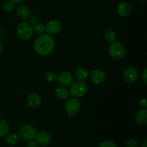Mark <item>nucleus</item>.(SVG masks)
<instances>
[{"label": "nucleus", "instance_id": "1", "mask_svg": "<svg viewBox=\"0 0 147 147\" xmlns=\"http://www.w3.org/2000/svg\"><path fill=\"white\" fill-rule=\"evenodd\" d=\"M33 47L37 54L41 56H47L51 54L54 50V39L48 34H42L36 39Z\"/></svg>", "mask_w": 147, "mask_h": 147}, {"label": "nucleus", "instance_id": "2", "mask_svg": "<svg viewBox=\"0 0 147 147\" xmlns=\"http://www.w3.org/2000/svg\"><path fill=\"white\" fill-rule=\"evenodd\" d=\"M109 55L114 60H121L126 55V48L122 43L119 42H113L108 48Z\"/></svg>", "mask_w": 147, "mask_h": 147}, {"label": "nucleus", "instance_id": "3", "mask_svg": "<svg viewBox=\"0 0 147 147\" xmlns=\"http://www.w3.org/2000/svg\"><path fill=\"white\" fill-rule=\"evenodd\" d=\"M33 27L29 22H22L17 26V33L22 40H29L33 35Z\"/></svg>", "mask_w": 147, "mask_h": 147}, {"label": "nucleus", "instance_id": "4", "mask_svg": "<svg viewBox=\"0 0 147 147\" xmlns=\"http://www.w3.org/2000/svg\"><path fill=\"white\" fill-rule=\"evenodd\" d=\"M19 134L23 140L26 142H30L35 139L37 135V129L32 125L26 123L20 126L19 129Z\"/></svg>", "mask_w": 147, "mask_h": 147}, {"label": "nucleus", "instance_id": "5", "mask_svg": "<svg viewBox=\"0 0 147 147\" xmlns=\"http://www.w3.org/2000/svg\"><path fill=\"white\" fill-rule=\"evenodd\" d=\"M88 92V86L84 82L78 81L70 85V94L74 98H81Z\"/></svg>", "mask_w": 147, "mask_h": 147}, {"label": "nucleus", "instance_id": "6", "mask_svg": "<svg viewBox=\"0 0 147 147\" xmlns=\"http://www.w3.org/2000/svg\"><path fill=\"white\" fill-rule=\"evenodd\" d=\"M80 109V103L77 98H70L65 104V109L69 118H73Z\"/></svg>", "mask_w": 147, "mask_h": 147}, {"label": "nucleus", "instance_id": "7", "mask_svg": "<svg viewBox=\"0 0 147 147\" xmlns=\"http://www.w3.org/2000/svg\"><path fill=\"white\" fill-rule=\"evenodd\" d=\"M139 70L134 67H129L123 73V79L126 83L131 84L136 82L139 78Z\"/></svg>", "mask_w": 147, "mask_h": 147}, {"label": "nucleus", "instance_id": "8", "mask_svg": "<svg viewBox=\"0 0 147 147\" xmlns=\"http://www.w3.org/2000/svg\"><path fill=\"white\" fill-rule=\"evenodd\" d=\"M61 23L57 20H50L45 26V31L50 35L57 34L61 30Z\"/></svg>", "mask_w": 147, "mask_h": 147}, {"label": "nucleus", "instance_id": "9", "mask_svg": "<svg viewBox=\"0 0 147 147\" xmlns=\"http://www.w3.org/2000/svg\"><path fill=\"white\" fill-rule=\"evenodd\" d=\"M106 76L104 72L101 70H93L90 73V79L93 83L96 85L102 84L105 82Z\"/></svg>", "mask_w": 147, "mask_h": 147}, {"label": "nucleus", "instance_id": "10", "mask_svg": "<svg viewBox=\"0 0 147 147\" xmlns=\"http://www.w3.org/2000/svg\"><path fill=\"white\" fill-rule=\"evenodd\" d=\"M116 11L118 14L121 17H126L131 12V7L129 3L126 1H121L118 4Z\"/></svg>", "mask_w": 147, "mask_h": 147}, {"label": "nucleus", "instance_id": "11", "mask_svg": "<svg viewBox=\"0 0 147 147\" xmlns=\"http://www.w3.org/2000/svg\"><path fill=\"white\" fill-rule=\"evenodd\" d=\"M27 103L31 109H35L40 107L42 103V99L37 93H31L27 98Z\"/></svg>", "mask_w": 147, "mask_h": 147}, {"label": "nucleus", "instance_id": "12", "mask_svg": "<svg viewBox=\"0 0 147 147\" xmlns=\"http://www.w3.org/2000/svg\"><path fill=\"white\" fill-rule=\"evenodd\" d=\"M57 80L59 83L63 86H69L73 83L74 79L73 76L69 72H62L57 77Z\"/></svg>", "mask_w": 147, "mask_h": 147}, {"label": "nucleus", "instance_id": "13", "mask_svg": "<svg viewBox=\"0 0 147 147\" xmlns=\"http://www.w3.org/2000/svg\"><path fill=\"white\" fill-rule=\"evenodd\" d=\"M36 142L40 146H47L51 142V136L46 131H41L35 136Z\"/></svg>", "mask_w": 147, "mask_h": 147}, {"label": "nucleus", "instance_id": "14", "mask_svg": "<svg viewBox=\"0 0 147 147\" xmlns=\"http://www.w3.org/2000/svg\"><path fill=\"white\" fill-rule=\"evenodd\" d=\"M17 17L22 20H27L30 16V10L25 4H20L16 9Z\"/></svg>", "mask_w": 147, "mask_h": 147}, {"label": "nucleus", "instance_id": "15", "mask_svg": "<svg viewBox=\"0 0 147 147\" xmlns=\"http://www.w3.org/2000/svg\"><path fill=\"white\" fill-rule=\"evenodd\" d=\"M135 122L139 126H146L147 124V110L143 109L139 110L135 116Z\"/></svg>", "mask_w": 147, "mask_h": 147}, {"label": "nucleus", "instance_id": "16", "mask_svg": "<svg viewBox=\"0 0 147 147\" xmlns=\"http://www.w3.org/2000/svg\"><path fill=\"white\" fill-rule=\"evenodd\" d=\"M75 76L78 81L84 82L88 78L89 73L87 69L83 67H80L76 69V72H75Z\"/></svg>", "mask_w": 147, "mask_h": 147}, {"label": "nucleus", "instance_id": "17", "mask_svg": "<svg viewBox=\"0 0 147 147\" xmlns=\"http://www.w3.org/2000/svg\"><path fill=\"white\" fill-rule=\"evenodd\" d=\"M55 95L58 98L65 100L69 97L70 93H69V90L67 88H65L64 86H60V87H57L56 88Z\"/></svg>", "mask_w": 147, "mask_h": 147}, {"label": "nucleus", "instance_id": "18", "mask_svg": "<svg viewBox=\"0 0 147 147\" xmlns=\"http://www.w3.org/2000/svg\"><path fill=\"white\" fill-rule=\"evenodd\" d=\"M9 131V126L5 121L0 119V137H4Z\"/></svg>", "mask_w": 147, "mask_h": 147}, {"label": "nucleus", "instance_id": "19", "mask_svg": "<svg viewBox=\"0 0 147 147\" xmlns=\"http://www.w3.org/2000/svg\"><path fill=\"white\" fill-rule=\"evenodd\" d=\"M104 37L106 41L111 43L113 42L116 41V38H117V35H116V33L113 30H107L104 33Z\"/></svg>", "mask_w": 147, "mask_h": 147}, {"label": "nucleus", "instance_id": "20", "mask_svg": "<svg viewBox=\"0 0 147 147\" xmlns=\"http://www.w3.org/2000/svg\"><path fill=\"white\" fill-rule=\"evenodd\" d=\"M19 140V136H17L15 134H7L6 136V142L8 144L14 146L18 144Z\"/></svg>", "mask_w": 147, "mask_h": 147}, {"label": "nucleus", "instance_id": "21", "mask_svg": "<svg viewBox=\"0 0 147 147\" xmlns=\"http://www.w3.org/2000/svg\"><path fill=\"white\" fill-rule=\"evenodd\" d=\"M33 31H34V32L37 34L40 35V34L44 33L45 26L40 22L36 23V24H34V26H33Z\"/></svg>", "mask_w": 147, "mask_h": 147}, {"label": "nucleus", "instance_id": "22", "mask_svg": "<svg viewBox=\"0 0 147 147\" xmlns=\"http://www.w3.org/2000/svg\"><path fill=\"white\" fill-rule=\"evenodd\" d=\"M3 8L7 12L13 11L14 8V4L11 1H6L3 4Z\"/></svg>", "mask_w": 147, "mask_h": 147}, {"label": "nucleus", "instance_id": "23", "mask_svg": "<svg viewBox=\"0 0 147 147\" xmlns=\"http://www.w3.org/2000/svg\"><path fill=\"white\" fill-rule=\"evenodd\" d=\"M45 79L47 81L50 83H53L57 80V76L53 72H47L45 75Z\"/></svg>", "mask_w": 147, "mask_h": 147}, {"label": "nucleus", "instance_id": "24", "mask_svg": "<svg viewBox=\"0 0 147 147\" xmlns=\"http://www.w3.org/2000/svg\"><path fill=\"white\" fill-rule=\"evenodd\" d=\"M127 147H139V142L134 138H130L126 141Z\"/></svg>", "mask_w": 147, "mask_h": 147}, {"label": "nucleus", "instance_id": "25", "mask_svg": "<svg viewBox=\"0 0 147 147\" xmlns=\"http://www.w3.org/2000/svg\"><path fill=\"white\" fill-rule=\"evenodd\" d=\"M98 147H117L116 144L111 140H106L101 142Z\"/></svg>", "mask_w": 147, "mask_h": 147}, {"label": "nucleus", "instance_id": "26", "mask_svg": "<svg viewBox=\"0 0 147 147\" xmlns=\"http://www.w3.org/2000/svg\"><path fill=\"white\" fill-rule=\"evenodd\" d=\"M39 21H40V17L37 15H33L32 17H31V19H30V23L33 24L39 22Z\"/></svg>", "mask_w": 147, "mask_h": 147}, {"label": "nucleus", "instance_id": "27", "mask_svg": "<svg viewBox=\"0 0 147 147\" xmlns=\"http://www.w3.org/2000/svg\"><path fill=\"white\" fill-rule=\"evenodd\" d=\"M139 105L142 106L144 109H146L147 107V100L146 98H142L139 101Z\"/></svg>", "mask_w": 147, "mask_h": 147}, {"label": "nucleus", "instance_id": "28", "mask_svg": "<svg viewBox=\"0 0 147 147\" xmlns=\"http://www.w3.org/2000/svg\"><path fill=\"white\" fill-rule=\"evenodd\" d=\"M142 80H143L144 83L145 84H146L147 83V70L146 69H145V70H144L143 73H142Z\"/></svg>", "mask_w": 147, "mask_h": 147}, {"label": "nucleus", "instance_id": "29", "mask_svg": "<svg viewBox=\"0 0 147 147\" xmlns=\"http://www.w3.org/2000/svg\"><path fill=\"white\" fill-rule=\"evenodd\" d=\"M27 147H39V146H38V144H37V142H34V141L32 140L29 142Z\"/></svg>", "mask_w": 147, "mask_h": 147}, {"label": "nucleus", "instance_id": "30", "mask_svg": "<svg viewBox=\"0 0 147 147\" xmlns=\"http://www.w3.org/2000/svg\"><path fill=\"white\" fill-rule=\"evenodd\" d=\"M10 1H12L14 4H22V3L24 2L25 0H10Z\"/></svg>", "mask_w": 147, "mask_h": 147}, {"label": "nucleus", "instance_id": "31", "mask_svg": "<svg viewBox=\"0 0 147 147\" xmlns=\"http://www.w3.org/2000/svg\"><path fill=\"white\" fill-rule=\"evenodd\" d=\"M142 147H147V141L146 140L144 141V143L142 144Z\"/></svg>", "mask_w": 147, "mask_h": 147}, {"label": "nucleus", "instance_id": "32", "mask_svg": "<svg viewBox=\"0 0 147 147\" xmlns=\"http://www.w3.org/2000/svg\"><path fill=\"white\" fill-rule=\"evenodd\" d=\"M1 51H2V45L0 42V53H1Z\"/></svg>", "mask_w": 147, "mask_h": 147}, {"label": "nucleus", "instance_id": "33", "mask_svg": "<svg viewBox=\"0 0 147 147\" xmlns=\"http://www.w3.org/2000/svg\"><path fill=\"white\" fill-rule=\"evenodd\" d=\"M139 1H141V2H143V3H145L147 0H139Z\"/></svg>", "mask_w": 147, "mask_h": 147}]
</instances>
